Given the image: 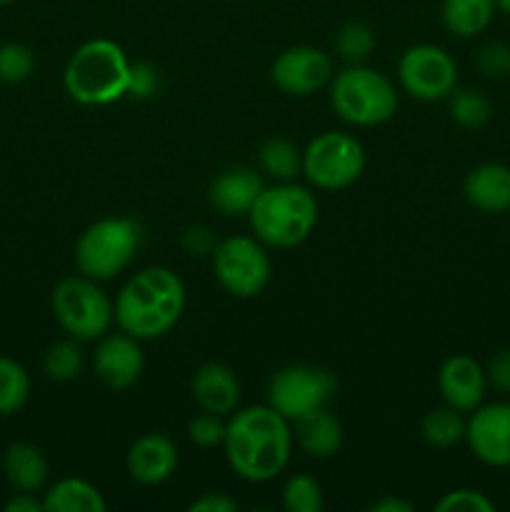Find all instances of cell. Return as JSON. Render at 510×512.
<instances>
[{"label": "cell", "instance_id": "d4e9b609", "mask_svg": "<svg viewBox=\"0 0 510 512\" xmlns=\"http://www.w3.org/2000/svg\"><path fill=\"white\" fill-rule=\"evenodd\" d=\"M465 428H468V423L463 420L460 410L450 408V405L428 410L423 418V425H420L425 443L440 450L455 448L458 443H463Z\"/></svg>", "mask_w": 510, "mask_h": 512}, {"label": "cell", "instance_id": "44dd1931", "mask_svg": "<svg viewBox=\"0 0 510 512\" xmlns=\"http://www.w3.org/2000/svg\"><path fill=\"white\" fill-rule=\"evenodd\" d=\"M5 480L15 493H38L48 483V460L33 443H13L3 455Z\"/></svg>", "mask_w": 510, "mask_h": 512}, {"label": "cell", "instance_id": "4316f807", "mask_svg": "<svg viewBox=\"0 0 510 512\" xmlns=\"http://www.w3.org/2000/svg\"><path fill=\"white\" fill-rule=\"evenodd\" d=\"M450 115H453V120L460 128L478 130L483 128L490 120V115H493V105H490V100L475 88L453 90V93H450Z\"/></svg>", "mask_w": 510, "mask_h": 512}, {"label": "cell", "instance_id": "5bb4252c", "mask_svg": "<svg viewBox=\"0 0 510 512\" xmlns=\"http://www.w3.org/2000/svg\"><path fill=\"white\" fill-rule=\"evenodd\" d=\"M93 365L95 375H98V380L105 388L115 390V393L133 388L145 368L140 340L128 333L103 335L98 348H95Z\"/></svg>", "mask_w": 510, "mask_h": 512}, {"label": "cell", "instance_id": "e0dca14e", "mask_svg": "<svg viewBox=\"0 0 510 512\" xmlns=\"http://www.w3.org/2000/svg\"><path fill=\"white\" fill-rule=\"evenodd\" d=\"M263 188V178L253 168L235 165V168H228L220 175H215L208 188V200L220 215L238 218V215L250 213L258 195L263 193Z\"/></svg>", "mask_w": 510, "mask_h": 512}, {"label": "cell", "instance_id": "ba28073f", "mask_svg": "<svg viewBox=\"0 0 510 512\" xmlns=\"http://www.w3.org/2000/svg\"><path fill=\"white\" fill-rule=\"evenodd\" d=\"M338 393V378L320 365H285L268 383V405L295 423L303 415L328 408Z\"/></svg>", "mask_w": 510, "mask_h": 512}, {"label": "cell", "instance_id": "83f0119b", "mask_svg": "<svg viewBox=\"0 0 510 512\" xmlns=\"http://www.w3.org/2000/svg\"><path fill=\"white\" fill-rule=\"evenodd\" d=\"M83 370V350L78 340H60L45 350L43 373L55 383H70Z\"/></svg>", "mask_w": 510, "mask_h": 512}, {"label": "cell", "instance_id": "836d02e7", "mask_svg": "<svg viewBox=\"0 0 510 512\" xmlns=\"http://www.w3.org/2000/svg\"><path fill=\"white\" fill-rule=\"evenodd\" d=\"M480 73L490 80H503L510 75V45L505 43H488L480 48L475 58Z\"/></svg>", "mask_w": 510, "mask_h": 512}, {"label": "cell", "instance_id": "9a60e30c", "mask_svg": "<svg viewBox=\"0 0 510 512\" xmlns=\"http://www.w3.org/2000/svg\"><path fill=\"white\" fill-rule=\"evenodd\" d=\"M438 390L445 405L460 410V413H473L480 408L488 390V378L480 363L470 355H450L438 373Z\"/></svg>", "mask_w": 510, "mask_h": 512}, {"label": "cell", "instance_id": "8992f818", "mask_svg": "<svg viewBox=\"0 0 510 512\" xmlns=\"http://www.w3.org/2000/svg\"><path fill=\"white\" fill-rule=\"evenodd\" d=\"M140 248V225L130 218H103L88 225L75 243L80 275L110 280L123 273Z\"/></svg>", "mask_w": 510, "mask_h": 512}, {"label": "cell", "instance_id": "f35d334b", "mask_svg": "<svg viewBox=\"0 0 510 512\" xmlns=\"http://www.w3.org/2000/svg\"><path fill=\"white\" fill-rule=\"evenodd\" d=\"M185 245H188V250H193V253H205V250H210V245H213V240H210V233L208 228H190L188 233H185Z\"/></svg>", "mask_w": 510, "mask_h": 512}, {"label": "cell", "instance_id": "f1b7e54d", "mask_svg": "<svg viewBox=\"0 0 510 512\" xmlns=\"http://www.w3.org/2000/svg\"><path fill=\"white\" fill-rule=\"evenodd\" d=\"M375 48V35L373 30L365 23L358 20H350L343 28L335 33V50L340 53V58L348 60V63H363Z\"/></svg>", "mask_w": 510, "mask_h": 512}, {"label": "cell", "instance_id": "ab89813d", "mask_svg": "<svg viewBox=\"0 0 510 512\" xmlns=\"http://www.w3.org/2000/svg\"><path fill=\"white\" fill-rule=\"evenodd\" d=\"M370 512H413V505L398 498H383L370 505Z\"/></svg>", "mask_w": 510, "mask_h": 512}, {"label": "cell", "instance_id": "ffe728a7", "mask_svg": "<svg viewBox=\"0 0 510 512\" xmlns=\"http://www.w3.org/2000/svg\"><path fill=\"white\" fill-rule=\"evenodd\" d=\"M293 440H298L303 453H308L310 458H333L343 445V425L328 408H320L295 420Z\"/></svg>", "mask_w": 510, "mask_h": 512}, {"label": "cell", "instance_id": "3957f363", "mask_svg": "<svg viewBox=\"0 0 510 512\" xmlns=\"http://www.w3.org/2000/svg\"><path fill=\"white\" fill-rule=\"evenodd\" d=\"M63 83L75 103L110 105L128 95L130 60L115 40H88L70 55Z\"/></svg>", "mask_w": 510, "mask_h": 512}, {"label": "cell", "instance_id": "484cf974", "mask_svg": "<svg viewBox=\"0 0 510 512\" xmlns=\"http://www.w3.org/2000/svg\"><path fill=\"white\" fill-rule=\"evenodd\" d=\"M30 398V378L20 363L0 355V415H15Z\"/></svg>", "mask_w": 510, "mask_h": 512}, {"label": "cell", "instance_id": "e575fe53", "mask_svg": "<svg viewBox=\"0 0 510 512\" xmlns=\"http://www.w3.org/2000/svg\"><path fill=\"white\" fill-rule=\"evenodd\" d=\"M160 88V75L158 68L153 63H130V83H128V95L135 100H148L158 93Z\"/></svg>", "mask_w": 510, "mask_h": 512}, {"label": "cell", "instance_id": "74e56055", "mask_svg": "<svg viewBox=\"0 0 510 512\" xmlns=\"http://www.w3.org/2000/svg\"><path fill=\"white\" fill-rule=\"evenodd\" d=\"M43 510V500L35 498V493H15L13 498L5 503V512H40Z\"/></svg>", "mask_w": 510, "mask_h": 512}, {"label": "cell", "instance_id": "30bf717a", "mask_svg": "<svg viewBox=\"0 0 510 512\" xmlns=\"http://www.w3.org/2000/svg\"><path fill=\"white\" fill-rule=\"evenodd\" d=\"M213 270L218 283L235 298H255L270 283V255L263 243L248 235H233L213 248Z\"/></svg>", "mask_w": 510, "mask_h": 512}, {"label": "cell", "instance_id": "ac0fdd59", "mask_svg": "<svg viewBox=\"0 0 510 512\" xmlns=\"http://www.w3.org/2000/svg\"><path fill=\"white\" fill-rule=\"evenodd\" d=\"M190 393L200 410L215 415H230L240 403V383L233 368L223 363H205L195 370Z\"/></svg>", "mask_w": 510, "mask_h": 512}, {"label": "cell", "instance_id": "4dcf8cb0", "mask_svg": "<svg viewBox=\"0 0 510 512\" xmlns=\"http://www.w3.org/2000/svg\"><path fill=\"white\" fill-rule=\"evenodd\" d=\"M35 55L28 45L23 43H5L0 45V80L3 83H23L33 75Z\"/></svg>", "mask_w": 510, "mask_h": 512}, {"label": "cell", "instance_id": "60d3db41", "mask_svg": "<svg viewBox=\"0 0 510 512\" xmlns=\"http://www.w3.org/2000/svg\"><path fill=\"white\" fill-rule=\"evenodd\" d=\"M495 8L503 10L505 15H510V0H495Z\"/></svg>", "mask_w": 510, "mask_h": 512}, {"label": "cell", "instance_id": "cb8c5ba5", "mask_svg": "<svg viewBox=\"0 0 510 512\" xmlns=\"http://www.w3.org/2000/svg\"><path fill=\"white\" fill-rule=\"evenodd\" d=\"M260 168L280 183H290L303 173V153L288 138H268L260 145Z\"/></svg>", "mask_w": 510, "mask_h": 512}, {"label": "cell", "instance_id": "d6986e66", "mask_svg": "<svg viewBox=\"0 0 510 512\" xmlns=\"http://www.w3.org/2000/svg\"><path fill=\"white\" fill-rule=\"evenodd\" d=\"M465 200L475 210L500 215L510 210V168L503 163H483L468 173L463 183Z\"/></svg>", "mask_w": 510, "mask_h": 512}, {"label": "cell", "instance_id": "7c38bea8", "mask_svg": "<svg viewBox=\"0 0 510 512\" xmlns=\"http://www.w3.org/2000/svg\"><path fill=\"white\" fill-rule=\"evenodd\" d=\"M270 78L280 93L305 98L333 78V60L325 50L313 45H295L275 58Z\"/></svg>", "mask_w": 510, "mask_h": 512}, {"label": "cell", "instance_id": "8fae6325", "mask_svg": "<svg viewBox=\"0 0 510 512\" xmlns=\"http://www.w3.org/2000/svg\"><path fill=\"white\" fill-rule=\"evenodd\" d=\"M400 85L415 100L435 103V100L450 98L458 85V65L453 55L440 45L420 43L403 53L398 65Z\"/></svg>", "mask_w": 510, "mask_h": 512}, {"label": "cell", "instance_id": "52a82bcc", "mask_svg": "<svg viewBox=\"0 0 510 512\" xmlns=\"http://www.w3.org/2000/svg\"><path fill=\"white\" fill-rule=\"evenodd\" d=\"M53 313L73 340H98L115 320L113 300L88 275L65 278L53 290Z\"/></svg>", "mask_w": 510, "mask_h": 512}, {"label": "cell", "instance_id": "f546056e", "mask_svg": "<svg viewBox=\"0 0 510 512\" xmlns=\"http://www.w3.org/2000/svg\"><path fill=\"white\" fill-rule=\"evenodd\" d=\"M283 505L288 512H320L323 510V490L310 475H293L283 488Z\"/></svg>", "mask_w": 510, "mask_h": 512}, {"label": "cell", "instance_id": "1f68e13d", "mask_svg": "<svg viewBox=\"0 0 510 512\" xmlns=\"http://www.w3.org/2000/svg\"><path fill=\"white\" fill-rule=\"evenodd\" d=\"M225 428H228V423H223V415L203 410V415H195L188 423V438L198 448H215V445H223Z\"/></svg>", "mask_w": 510, "mask_h": 512}, {"label": "cell", "instance_id": "277c9868", "mask_svg": "<svg viewBox=\"0 0 510 512\" xmlns=\"http://www.w3.org/2000/svg\"><path fill=\"white\" fill-rule=\"evenodd\" d=\"M255 238L270 248H295L310 238L318 223V200L303 185L278 183L263 188L248 213Z\"/></svg>", "mask_w": 510, "mask_h": 512}, {"label": "cell", "instance_id": "603a6c76", "mask_svg": "<svg viewBox=\"0 0 510 512\" xmlns=\"http://www.w3.org/2000/svg\"><path fill=\"white\" fill-rule=\"evenodd\" d=\"M443 25L458 38H475L495 18V0H443Z\"/></svg>", "mask_w": 510, "mask_h": 512}, {"label": "cell", "instance_id": "2e32d148", "mask_svg": "<svg viewBox=\"0 0 510 512\" xmlns=\"http://www.w3.org/2000/svg\"><path fill=\"white\" fill-rule=\"evenodd\" d=\"M128 473L140 485H160L178 468V445L165 433H145L130 445Z\"/></svg>", "mask_w": 510, "mask_h": 512}, {"label": "cell", "instance_id": "6da1fadb", "mask_svg": "<svg viewBox=\"0 0 510 512\" xmlns=\"http://www.w3.org/2000/svg\"><path fill=\"white\" fill-rule=\"evenodd\" d=\"M225 458L235 475L248 483H268L285 470L293 453V430L270 405L235 413L225 428Z\"/></svg>", "mask_w": 510, "mask_h": 512}, {"label": "cell", "instance_id": "4fadbf2b", "mask_svg": "<svg viewBox=\"0 0 510 512\" xmlns=\"http://www.w3.org/2000/svg\"><path fill=\"white\" fill-rule=\"evenodd\" d=\"M465 440L480 463L510 468V403H490L473 410Z\"/></svg>", "mask_w": 510, "mask_h": 512}, {"label": "cell", "instance_id": "d6a6232c", "mask_svg": "<svg viewBox=\"0 0 510 512\" xmlns=\"http://www.w3.org/2000/svg\"><path fill=\"white\" fill-rule=\"evenodd\" d=\"M435 510L438 512H493L495 505L493 500H490L485 493H480V490L460 488V490H450V493H445L443 498L435 503Z\"/></svg>", "mask_w": 510, "mask_h": 512}, {"label": "cell", "instance_id": "5b68a950", "mask_svg": "<svg viewBox=\"0 0 510 512\" xmlns=\"http://www.w3.org/2000/svg\"><path fill=\"white\" fill-rule=\"evenodd\" d=\"M330 105L345 123L373 128L393 118L398 110V93L380 70L350 63L330 80Z\"/></svg>", "mask_w": 510, "mask_h": 512}, {"label": "cell", "instance_id": "7402d4cb", "mask_svg": "<svg viewBox=\"0 0 510 512\" xmlns=\"http://www.w3.org/2000/svg\"><path fill=\"white\" fill-rule=\"evenodd\" d=\"M103 493L93 483L80 478H63L45 493V512H105Z\"/></svg>", "mask_w": 510, "mask_h": 512}, {"label": "cell", "instance_id": "d590c367", "mask_svg": "<svg viewBox=\"0 0 510 512\" xmlns=\"http://www.w3.org/2000/svg\"><path fill=\"white\" fill-rule=\"evenodd\" d=\"M485 378H488L490 388H495L498 393L510 395V348H500L498 353L488 360Z\"/></svg>", "mask_w": 510, "mask_h": 512}, {"label": "cell", "instance_id": "8d00e7d4", "mask_svg": "<svg viewBox=\"0 0 510 512\" xmlns=\"http://www.w3.org/2000/svg\"><path fill=\"white\" fill-rule=\"evenodd\" d=\"M190 512H235L238 503L225 493H205L188 505Z\"/></svg>", "mask_w": 510, "mask_h": 512}, {"label": "cell", "instance_id": "9c48e42d", "mask_svg": "<svg viewBox=\"0 0 510 512\" xmlns=\"http://www.w3.org/2000/svg\"><path fill=\"white\" fill-rule=\"evenodd\" d=\"M365 170V150L353 135L325 130L303 150V175L320 190H343Z\"/></svg>", "mask_w": 510, "mask_h": 512}, {"label": "cell", "instance_id": "7a4b0ae2", "mask_svg": "<svg viewBox=\"0 0 510 512\" xmlns=\"http://www.w3.org/2000/svg\"><path fill=\"white\" fill-rule=\"evenodd\" d=\"M185 310V285L173 270L145 268L115 298V323L138 340L163 338Z\"/></svg>", "mask_w": 510, "mask_h": 512}, {"label": "cell", "instance_id": "b9f144b4", "mask_svg": "<svg viewBox=\"0 0 510 512\" xmlns=\"http://www.w3.org/2000/svg\"><path fill=\"white\" fill-rule=\"evenodd\" d=\"M8 3H13V0H0V5H8Z\"/></svg>", "mask_w": 510, "mask_h": 512}]
</instances>
